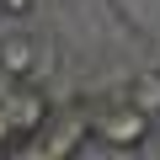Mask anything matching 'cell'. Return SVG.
I'll use <instances>...</instances> for the list:
<instances>
[{
  "mask_svg": "<svg viewBox=\"0 0 160 160\" xmlns=\"http://www.w3.org/2000/svg\"><path fill=\"white\" fill-rule=\"evenodd\" d=\"M86 96H91V91H86ZM149 128H155V118L139 112V107L123 96V86H118L112 96H91V139H102L107 149H139V144L149 139Z\"/></svg>",
  "mask_w": 160,
  "mask_h": 160,
  "instance_id": "1",
  "label": "cell"
},
{
  "mask_svg": "<svg viewBox=\"0 0 160 160\" xmlns=\"http://www.w3.org/2000/svg\"><path fill=\"white\" fill-rule=\"evenodd\" d=\"M123 96L139 107V112H149V118H160V69L155 64H144V69H133L128 80H123Z\"/></svg>",
  "mask_w": 160,
  "mask_h": 160,
  "instance_id": "2",
  "label": "cell"
},
{
  "mask_svg": "<svg viewBox=\"0 0 160 160\" xmlns=\"http://www.w3.org/2000/svg\"><path fill=\"white\" fill-rule=\"evenodd\" d=\"M38 6H43V0H0V16H11V22H27Z\"/></svg>",
  "mask_w": 160,
  "mask_h": 160,
  "instance_id": "3",
  "label": "cell"
}]
</instances>
